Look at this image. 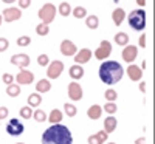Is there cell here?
Returning a JSON list of instances; mask_svg holds the SVG:
<instances>
[{
  "instance_id": "ac0fdd59",
  "label": "cell",
  "mask_w": 155,
  "mask_h": 144,
  "mask_svg": "<svg viewBox=\"0 0 155 144\" xmlns=\"http://www.w3.org/2000/svg\"><path fill=\"white\" fill-rule=\"evenodd\" d=\"M116 126H118V121H116V118H115L113 115L107 116L106 119H104V132H106V133H112V132H115Z\"/></svg>"
},
{
  "instance_id": "603a6c76",
  "label": "cell",
  "mask_w": 155,
  "mask_h": 144,
  "mask_svg": "<svg viewBox=\"0 0 155 144\" xmlns=\"http://www.w3.org/2000/svg\"><path fill=\"white\" fill-rule=\"evenodd\" d=\"M41 102H42V96L39 95V93H31V95H28V106H30L31 109L39 107V106H41Z\"/></svg>"
},
{
  "instance_id": "ab89813d",
  "label": "cell",
  "mask_w": 155,
  "mask_h": 144,
  "mask_svg": "<svg viewBox=\"0 0 155 144\" xmlns=\"http://www.w3.org/2000/svg\"><path fill=\"white\" fill-rule=\"evenodd\" d=\"M31 5V0H19V9H25Z\"/></svg>"
},
{
  "instance_id": "7402d4cb",
  "label": "cell",
  "mask_w": 155,
  "mask_h": 144,
  "mask_svg": "<svg viewBox=\"0 0 155 144\" xmlns=\"http://www.w3.org/2000/svg\"><path fill=\"white\" fill-rule=\"evenodd\" d=\"M62 116H64V113H62L61 110L53 109V110H51V113H50L47 118H48V121H50L51 124H59V123L62 121Z\"/></svg>"
},
{
  "instance_id": "d590c367",
  "label": "cell",
  "mask_w": 155,
  "mask_h": 144,
  "mask_svg": "<svg viewBox=\"0 0 155 144\" xmlns=\"http://www.w3.org/2000/svg\"><path fill=\"white\" fill-rule=\"evenodd\" d=\"M37 64L41 65V67H47V65L50 64V57H48V54H39V57H37Z\"/></svg>"
},
{
  "instance_id": "30bf717a",
  "label": "cell",
  "mask_w": 155,
  "mask_h": 144,
  "mask_svg": "<svg viewBox=\"0 0 155 144\" xmlns=\"http://www.w3.org/2000/svg\"><path fill=\"white\" fill-rule=\"evenodd\" d=\"M11 64L12 65H17V67L22 68H27L30 65V56L25 54V53H19V54H12L11 56Z\"/></svg>"
},
{
  "instance_id": "44dd1931",
  "label": "cell",
  "mask_w": 155,
  "mask_h": 144,
  "mask_svg": "<svg viewBox=\"0 0 155 144\" xmlns=\"http://www.w3.org/2000/svg\"><path fill=\"white\" fill-rule=\"evenodd\" d=\"M51 90V84L48 79H41L37 84H36V93H47V91Z\"/></svg>"
},
{
  "instance_id": "52a82bcc",
  "label": "cell",
  "mask_w": 155,
  "mask_h": 144,
  "mask_svg": "<svg viewBox=\"0 0 155 144\" xmlns=\"http://www.w3.org/2000/svg\"><path fill=\"white\" fill-rule=\"evenodd\" d=\"M112 54V44L109 41H102L98 47V50L95 51V57L102 61V59H107Z\"/></svg>"
},
{
  "instance_id": "8992f818",
  "label": "cell",
  "mask_w": 155,
  "mask_h": 144,
  "mask_svg": "<svg viewBox=\"0 0 155 144\" xmlns=\"http://www.w3.org/2000/svg\"><path fill=\"white\" fill-rule=\"evenodd\" d=\"M23 132H25V126L22 124V121L16 119V118L9 119V123L6 126V133L8 135H11V136H20Z\"/></svg>"
},
{
  "instance_id": "f1b7e54d",
  "label": "cell",
  "mask_w": 155,
  "mask_h": 144,
  "mask_svg": "<svg viewBox=\"0 0 155 144\" xmlns=\"http://www.w3.org/2000/svg\"><path fill=\"white\" fill-rule=\"evenodd\" d=\"M33 118H34V121H37V123H44V121H47V113L44 110H41V109H37V110L33 112Z\"/></svg>"
},
{
  "instance_id": "e0dca14e",
  "label": "cell",
  "mask_w": 155,
  "mask_h": 144,
  "mask_svg": "<svg viewBox=\"0 0 155 144\" xmlns=\"http://www.w3.org/2000/svg\"><path fill=\"white\" fill-rule=\"evenodd\" d=\"M124 19H126V11H124L123 8L113 9V12H112V20H113V23L116 25V27H120V25L124 22Z\"/></svg>"
},
{
  "instance_id": "277c9868",
  "label": "cell",
  "mask_w": 155,
  "mask_h": 144,
  "mask_svg": "<svg viewBox=\"0 0 155 144\" xmlns=\"http://www.w3.org/2000/svg\"><path fill=\"white\" fill-rule=\"evenodd\" d=\"M56 12H58V8L53 5V3H45L41 9H39V19L42 20V23H47V25H50L51 22L54 20V17H56Z\"/></svg>"
},
{
  "instance_id": "7a4b0ae2",
  "label": "cell",
  "mask_w": 155,
  "mask_h": 144,
  "mask_svg": "<svg viewBox=\"0 0 155 144\" xmlns=\"http://www.w3.org/2000/svg\"><path fill=\"white\" fill-rule=\"evenodd\" d=\"M123 74H124V68L120 62L106 61L99 67V79L107 85H113L116 82H120L123 79Z\"/></svg>"
},
{
  "instance_id": "6da1fadb",
  "label": "cell",
  "mask_w": 155,
  "mask_h": 144,
  "mask_svg": "<svg viewBox=\"0 0 155 144\" xmlns=\"http://www.w3.org/2000/svg\"><path fill=\"white\" fill-rule=\"evenodd\" d=\"M42 144H73L70 129L62 124H51L42 135Z\"/></svg>"
},
{
  "instance_id": "60d3db41",
  "label": "cell",
  "mask_w": 155,
  "mask_h": 144,
  "mask_svg": "<svg viewBox=\"0 0 155 144\" xmlns=\"http://www.w3.org/2000/svg\"><path fill=\"white\" fill-rule=\"evenodd\" d=\"M140 47L141 48H146V34H140Z\"/></svg>"
},
{
  "instance_id": "8d00e7d4",
  "label": "cell",
  "mask_w": 155,
  "mask_h": 144,
  "mask_svg": "<svg viewBox=\"0 0 155 144\" xmlns=\"http://www.w3.org/2000/svg\"><path fill=\"white\" fill-rule=\"evenodd\" d=\"M2 81L5 82V84H12V82H14V76H12L11 73H3L2 74Z\"/></svg>"
},
{
  "instance_id": "d4e9b609",
  "label": "cell",
  "mask_w": 155,
  "mask_h": 144,
  "mask_svg": "<svg viewBox=\"0 0 155 144\" xmlns=\"http://www.w3.org/2000/svg\"><path fill=\"white\" fill-rule=\"evenodd\" d=\"M6 95L8 96H11V98H17L19 95H20V85L19 84H9L8 87H6Z\"/></svg>"
},
{
  "instance_id": "4dcf8cb0",
  "label": "cell",
  "mask_w": 155,
  "mask_h": 144,
  "mask_svg": "<svg viewBox=\"0 0 155 144\" xmlns=\"http://www.w3.org/2000/svg\"><path fill=\"white\" fill-rule=\"evenodd\" d=\"M64 109H65V115H67L68 118H73V116H76V113H78V109L73 106V104H70V102L64 104Z\"/></svg>"
},
{
  "instance_id": "e575fe53",
  "label": "cell",
  "mask_w": 155,
  "mask_h": 144,
  "mask_svg": "<svg viewBox=\"0 0 155 144\" xmlns=\"http://www.w3.org/2000/svg\"><path fill=\"white\" fill-rule=\"evenodd\" d=\"M31 44V37L30 36H20L17 39V45L19 47H28Z\"/></svg>"
},
{
  "instance_id": "8fae6325",
  "label": "cell",
  "mask_w": 155,
  "mask_h": 144,
  "mask_svg": "<svg viewBox=\"0 0 155 144\" xmlns=\"http://www.w3.org/2000/svg\"><path fill=\"white\" fill-rule=\"evenodd\" d=\"M3 20L5 22H14V20H19L20 17H22V9H19V8H6V9H3Z\"/></svg>"
},
{
  "instance_id": "7c38bea8",
  "label": "cell",
  "mask_w": 155,
  "mask_h": 144,
  "mask_svg": "<svg viewBox=\"0 0 155 144\" xmlns=\"http://www.w3.org/2000/svg\"><path fill=\"white\" fill-rule=\"evenodd\" d=\"M137 54H138V47H135V45H126L124 50H123V53H121V57L126 62L132 64L137 59Z\"/></svg>"
},
{
  "instance_id": "d6986e66",
  "label": "cell",
  "mask_w": 155,
  "mask_h": 144,
  "mask_svg": "<svg viewBox=\"0 0 155 144\" xmlns=\"http://www.w3.org/2000/svg\"><path fill=\"white\" fill-rule=\"evenodd\" d=\"M68 74H70V77H71V79L78 81V79H81V77L84 76V68L81 67V65L74 64V65H71V67H70V70H68Z\"/></svg>"
},
{
  "instance_id": "836d02e7",
  "label": "cell",
  "mask_w": 155,
  "mask_h": 144,
  "mask_svg": "<svg viewBox=\"0 0 155 144\" xmlns=\"http://www.w3.org/2000/svg\"><path fill=\"white\" fill-rule=\"evenodd\" d=\"M102 110H106L109 115H115L116 110H118V107H116V104L115 102H107L104 107H102Z\"/></svg>"
},
{
  "instance_id": "2e32d148",
  "label": "cell",
  "mask_w": 155,
  "mask_h": 144,
  "mask_svg": "<svg viewBox=\"0 0 155 144\" xmlns=\"http://www.w3.org/2000/svg\"><path fill=\"white\" fill-rule=\"evenodd\" d=\"M127 76L130 77V81H140L141 77H143V70H141L138 65H129L127 67Z\"/></svg>"
},
{
  "instance_id": "484cf974",
  "label": "cell",
  "mask_w": 155,
  "mask_h": 144,
  "mask_svg": "<svg viewBox=\"0 0 155 144\" xmlns=\"http://www.w3.org/2000/svg\"><path fill=\"white\" fill-rule=\"evenodd\" d=\"M115 44L120 45V47H126L129 44V36L126 33H118L115 34Z\"/></svg>"
},
{
  "instance_id": "83f0119b",
  "label": "cell",
  "mask_w": 155,
  "mask_h": 144,
  "mask_svg": "<svg viewBox=\"0 0 155 144\" xmlns=\"http://www.w3.org/2000/svg\"><path fill=\"white\" fill-rule=\"evenodd\" d=\"M71 14L76 19H85L87 17V9L84 6H76L74 9H71Z\"/></svg>"
},
{
  "instance_id": "c3c4849f",
  "label": "cell",
  "mask_w": 155,
  "mask_h": 144,
  "mask_svg": "<svg viewBox=\"0 0 155 144\" xmlns=\"http://www.w3.org/2000/svg\"><path fill=\"white\" fill-rule=\"evenodd\" d=\"M17 144H25V142H17Z\"/></svg>"
},
{
  "instance_id": "9a60e30c",
  "label": "cell",
  "mask_w": 155,
  "mask_h": 144,
  "mask_svg": "<svg viewBox=\"0 0 155 144\" xmlns=\"http://www.w3.org/2000/svg\"><path fill=\"white\" fill-rule=\"evenodd\" d=\"M107 138H109V133H106L104 130H99L98 133L90 135V136L87 138V142H88V144H102V142L107 141Z\"/></svg>"
},
{
  "instance_id": "f6af8a7d",
  "label": "cell",
  "mask_w": 155,
  "mask_h": 144,
  "mask_svg": "<svg viewBox=\"0 0 155 144\" xmlns=\"http://www.w3.org/2000/svg\"><path fill=\"white\" fill-rule=\"evenodd\" d=\"M3 3H12V2H16V0H2Z\"/></svg>"
},
{
  "instance_id": "f546056e",
  "label": "cell",
  "mask_w": 155,
  "mask_h": 144,
  "mask_svg": "<svg viewBox=\"0 0 155 144\" xmlns=\"http://www.w3.org/2000/svg\"><path fill=\"white\" fill-rule=\"evenodd\" d=\"M104 98L107 99V102H115L116 98H118V93H116V90H113V88H107L104 91Z\"/></svg>"
},
{
  "instance_id": "5b68a950",
  "label": "cell",
  "mask_w": 155,
  "mask_h": 144,
  "mask_svg": "<svg viewBox=\"0 0 155 144\" xmlns=\"http://www.w3.org/2000/svg\"><path fill=\"white\" fill-rule=\"evenodd\" d=\"M64 71V64L61 61H53L47 65V76L48 79H58Z\"/></svg>"
},
{
  "instance_id": "cb8c5ba5",
  "label": "cell",
  "mask_w": 155,
  "mask_h": 144,
  "mask_svg": "<svg viewBox=\"0 0 155 144\" xmlns=\"http://www.w3.org/2000/svg\"><path fill=\"white\" fill-rule=\"evenodd\" d=\"M85 25H87V28H90V30H96V28L99 27V19H98V16H95V14L87 16V17H85Z\"/></svg>"
},
{
  "instance_id": "d6a6232c",
  "label": "cell",
  "mask_w": 155,
  "mask_h": 144,
  "mask_svg": "<svg viewBox=\"0 0 155 144\" xmlns=\"http://www.w3.org/2000/svg\"><path fill=\"white\" fill-rule=\"evenodd\" d=\"M20 116L23 118V119H30V118H33V109L30 106H25L20 109Z\"/></svg>"
},
{
  "instance_id": "74e56055",
  "label": "cell",
  "mask_w": 155,
  "mask_h": 144,
  "mask_svg": "<svg viewBox=\"0 0 155 144\" xmlns=\"http://www.w3.org/2000/svg\"><path fill=\"white\" fill-rule=\"evenodd\" d=\"M9 47V42H8V39L5 37H0V53H3V51H6Z\"/></svg>"
},
{
  "instance_id": "1f68e13d",
  "label": "cell",
  "mask_w": 155,
  "mask_h": 144,
  "mask_svg": "<svg viewBox=\"0 0 155 144\" xmlns=\"http://www.w3.org/2000/svg\"><path fill=\"white\" fill-rule=\"evenodd\" d=\"M36 33H37L39 36H47V34L50 33V27H48L47 23H42V22H41V23L36 27Z\"/></svg>"
},
{
  "instance_id": "ba28073f",
  "label": "cell",
  "mask_w": 155,
  "mask_h": 144,
  "mask_svg": "<svg viewBox=\"0 0 155 144\" xmlns=\"http://www.w3.org/2000/svg\"><path fill=\"white\" fill-rule=\"evenodd\" d=\"M33 81H34V74H33V71H30L27 68H22L16 76V82L19 85H30Z\"/></svg>"
},
{
  "instance_id": "bcb514c9",
  "label": "cell",
  "mask_w": 155,
  "mask_h": 144,
  "mask_svg": "<svg viewBox=\"0 0 155 144\" xmlns=\"http://www.w3.org/2000/svg\"><path fill=\"white\" fill-rule=\"evenodd\" d=\"M2 22H3V17H2V14H0V25H2Z\"/></svg>"
},
{
  "instance_id": "f35d334b",
  "label": "cell",
  "mask_w": 155,
  "mask_h": 144,
  "mask_svg": "<svg viewBox=\"0 0 155 144\" xmlns=\"http://www.w3.org/2000/svg\"><path fill=\"white\" fill-rule=\"evenodd\" d=\"M8 115H9V110H8V107H5V106H2V107H0V121H2V119H6V118H8Z\"/></svg>"
},
{
  "instance_id": "7bdbcfd3",
  "label": "cell",
  "mask_w": 155,
  "mask_h": 144,
  "mask_svg": "<svg viewBox=\"0 0 155 144\" xmlns=\"http://www.w3.org/2000/svg\"><path fill=\"white\" fill-rule=\"evenodd\" d=\"M140 90L143 91V93H146V82H140Z\"/></svg>"
},
{
  "instance_id": "4316f807",
  "label": "cell",
  "mask_w": 155,
  "mask_h": 144,
  "mask_svg": "<svg viewBox=\"0 0 155 144\" xmlns=\"http://www.w3.org/2000/svg\"><path fill=\"white\" fill-rule=\"evenodd\" d=\"M58 11H59V14H61V16L67 17V16L71 14V6H70V3H67V2H62V3L59 5Z\"/></svg>"
},
{
  "instance_id": "ffe728a7",
  "label": "cell",
  "mask_w": 155,
  "mask_h": 144,
  "mask_svg": "<svg viewBox=\"0 0 155 144\" xmlns=\"http://www.w3.org/2000/svg\"><path fill=\"white\" fill-rule=\"evenodd\" d=\"M101 115H102V107L98 106V104H93V106L88 107V110H87V116L90 119H99Z\"/></svg>"
},
{
  "instance_id": "7dc6e473",
  "label": "cell",
  "mask_w": 155,
  "mask_h": 144,
  "mask_svg": "<svg viewBox=\"0 0 155 144\" xmlns=\"http://www.w3.org/2000/svg\"><path fill=\"white\" fill-rule=\"evenodd\" d=\"M107 144H116V142H107Z\"/></svg>"
},
{
  "instance_id": "3957f363",
  "label": "cell",
  "mask_w": 155,
  "mask_h": 144,
  "mask_svg": "<svg viewBox=\"0 0 155 144\" xmlns=\"http://www.w3.org/2000/svg\"><path fill=\"white\" fill-rule=\"evenodd\" d=\"M129 27L135 31H143L146 28V11L144 9H134L127 17Z\"/></svg>"
},
{
  "instance_id": "4fadbf2b",
  "label": "cell",
  "mask_w": 155,
  "mask_h": 144,
  "mask_svg": "<svg viewBox=\"0 0 155 144\" xmlns=\"http://www.w3.org/2000/svg\"><path fill=\"white\" fill-rule=\"evenodd\" d=\"M93 53H92V50H88V48H82L79 50L78 53L74 54V62L78 65H82V64H87L90 59H92Z\"/></svg>"
},
{
  "instance_id": "5bb4252c",
  "label": "cell",
  "mask_w": 155,
  "mask_h": 144,
  "mask_svg": "<svg viewBox=\"0 0 155 144\" xmlns=\"http://www.w3.org/2000/svg\"><path fill=\"white\" fill-rule=\"evenodd\" d=\"M61 53H62L64 56H74V54L78 53V47H76L71 41L65 39V41L61 42Z\"/></svg>"
},
{
  "instance_id": "9c48e42d",
  "label": "cell",
  "mask_w": 155,
  "mask_h": 144,
  "mask_svg": "<svg viewBox=\"0 0 155 144\" xmlns=\"http://www.w3.org/2000/svg\"><path fill=\"white\" fill-rule=\"evenodd\" d=\"M82 95H84L82 87L78 84L76 81H73V82L68 84V98L71 101H81L82 99Z\"/></svg>"
},
{
  "instance_id": "ee69618b",
  "label": "cell",
  "mask_w": 155,
  "mask_h": 144,
  "mask_svg": "<svg viewBox=\"0 0 155 144\" xmlns=\"http://www.w3.org/2000/svg\"><path fill=\"white\" fill-rule=\"evenodd\" d=\"M137 3H138L140 6H144V5H146V0H137Z\"/></svg>"
},
{
  "instance_id": "b9f144b4",
  "label": "cell",
  "mask_w": 155,
  "mask_h": 144,
  "mask_svg": "<svg viewBox=\"0 0 155 144\" xmlns=\"http://www.w3.org/2000/svg\"><path fill=\"white\" fill-rule=\"evenodd\" d=\"M135 144H146V138H144V136H141V138L135 139Z\"/></svg>"
}]
</instances>
